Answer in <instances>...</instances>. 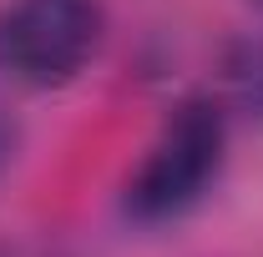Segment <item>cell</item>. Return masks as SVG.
<instances>
[{
  "label": "cell",
  "mask_w": 263,
  "mask_h": 257,
  "mask_svg": "<svg viewBox=\"0 0 263 257\" xmlns=\"http://www.w3.org/2000/svg\"><path fill=\"white\" fill-rule=\"evenodd\" d=\"M228 91L243 116L263 121V40H238L228 51Z\"/></svg>",
  "instance_id": "3957f363"
},
{
  "label": "cell",
  "mask_w": 263,
  "mask_h": 257,
  "mask_svg": "<svg viewBox=\"0 0 263 257\" xmlns=\"http://www.w3.org/2000/svg\"><path fill=\"white\" fill-rule=\"evenodd\" d=\"M228 157V111L213 96H187L162 116L147 157L122 187V212L137 227H162L187 217L213 192Z\"/></svg>",
  "instance_id": "6da1fadb"
},
{
  "label": "cell",
  "mask_w": 263,
  "mask_h": 257,
  "mask_svg": "<svg viewBox=\"0 0 263 257\" xmlns=\"http://www.w3.org/2000/svg\"><path fill=\"white\" fill-rule=\"evenodd\" d=\"M101 35V0H10L0 10V76L26 91H61L91 66Z\"/></svg>",
  "instance_id": "7a4b0ae2"
},
{
  "label": "cell",
  "mask_w": 263,
  "mask_h": 257,
  "mask_svg": "<svg viewBox=\"0 0 263 257\" xmlns=\"http://www.w3.org/2000/svg\"><path fill=\"white\" fill-rule=\"evenodd\" d=\"M253 5H263V0H253Z\"/></svg>",
  "instance_id": "5b68a950"
},
{
  "label": "cell",
  "mask_w": 263,
  "mask_h": 257,
  "mask_svg": "<svg viewBox=\"0 0 263 257\" xmlns=\"http://www.w3.org/2000/svg\"><path fill=\"white\" fill-rule=\"evenodd\" d=\"M15 146H21V136H15V121L0 111V177H5V166L15 161Z\"/></svg>",
  "instance_id": "277c9868"
}]
</instances>
